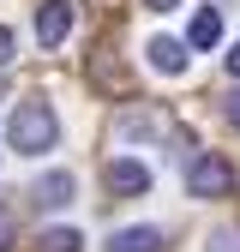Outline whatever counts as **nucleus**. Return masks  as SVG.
Masks as SVG:
<instances>
[{
    "mask_svg": "<svg viewBox=\"0 0 240 252\" xmlns=\"http://www.w3.org/2000/svg\"><path fill=\"white\" fill-rule=\"evenodd\" d=\"M6 144H12L18 156H42V150H54V144H60V120H54V108H48V102H18L12 120H6Z\"/></svg>",
    "mask_w": 240,
    "mask_h": 252,
    "instance_id": "obj_1",
    "label": "nucleus"
},
{
    "mask_svg": "<svg viewBox=\"0 0 240 252\" xmlns=\"http://www.w3.org/2000/svg\"><path fill=\"white\" fill-rule=\"evenodd\" d=\"M234 186V168L222 162V156H192L186 162V192L192 198H222Z\"/></svg>",
    "mask_w": 240,
    "mask_h": 252,
    "instance_id": "obj_2",
    "label": "nucleus"
},
{
    "mask_svg": "<svg viewBox=\"0 0 240 252\" xmlns=\"http://www.w3.org/2000/svg\"><path fill=\"white\" fill-rule=\"evenodd\" d=\"M102 180H108L114 198H144V192H150V168L132 162V156H114V162L102 168Z\"/></svg>",
    "mask_w": 240,
    "mask_h": 252,
    "instance_id": "obj_3",
    "label": "nucleus"
},
{
    "mask_svg": "<svg viewBox=\"0 0 240 252\" xmlns=\"http://www.w3.org/2000/svg\"><path fill=\"white\" fill-rule=\"evenodd\" d=\"M66 30H72V0H42V6H36V42L42 48H60Z\"/></svg>",
    "mask_w": 240,
    "mask_h": 252,
    "instance_id": "obj_4",
    "label": "nucleus"
},
{
    "mask_svg": "<svg viewBox=\"0 0 240 252\" xmlns=\"http://www.w3.org/2000/svg\"><path fill=\"white\" fill-rule=\"evenodd\" d=\"M150 66H156L162 78H180V72H186V42H174V36H150Z\"/></svg>",
    "mask_w": 240,
    "mask_h": 252,
    "instance_id": "obj_5",
    "label": "nucleus"
},
{
    "mask_svg": "<svg viewBox=\"0 0 240 252\" xmlns=\"http://www.w3.org/2000/svg\"><path fill=\"white\" fill-rule=\"evenodd\" d=\"M156 246H162V228H150V222H144V228H114V234H108V252H156Z\"/></svg>",
    "mask_w": 240,
    "mask_h": 252,
    "instance_id": "obj_6",
    "label": "nucleus"
},
{
    "mask_svg": "<svg viewBox=\"0 0 240 252\" xmlns=\"http://www.w3.org/2000/svg\"><path fill=\"white\" fill-rule=\"evenodd\" d=\"M216 42H222V12H216V6L192 12V30H186V48H216Z\"/></svg>",
    "mask_w": 240,
    "mask_h": 252,
    "instance_id": "obj_7",
    "label": "nucleus"
},
{
    "mask_svg": "<svg viewBox=\"0 0 240 252\" xmlns=\"http://www.w3.org/2000/svg\"><path fill=\"white\" fill-rule=\"evenodd\" d=\"M30 198H36L42 210H60V204H72V174H66V168H60V174H42Z\"/></svg>",
    "mask_w": 240,
    "mask_h": 252,
    "instance_id": "obj_8",
    "label": "nucleus"
},
{
    "mask_svg": "<svg viewBox=\"0 0 240 252\" xmlns=\"http://www.w3.org/2000/svg\"><path fill=\"white\" fill-rule=\"evenodd\" d=\"M78 246H84L78 228H42V240H36V252H78Z\"/></svg>",
    "mask_w": 240,
    "mask_h": 252,
    "instance_id": "obj_9",
    "label": "nucleus"
},
{
    "mask_svg": "<svg viewBox=\"0 0 240 252\" xmlns=\"http://www.w3.org/2000/svg\"><path fill=\"white\" fill-rule=\"evenodd\" d=\"M204 252H240V228H216Z\"/></svg>",
    "mask_w": 240,
    "mask_h": 252,
    "instance_id": "obj_10",
    "label": "nucleus"
},
{
    "mask_svg": "<svg viewBox=\"0 0 240 252\" xmlns=\"http://www.w3.org/2000/svg\"><path fill=\"white\" fill-rule=\"evenodd\" d=\"M6 60H12V30L0 24V66H6Z\"/></svg>",
    "mask_w": 240,
    "mask_h": 252,
    "instance_id": "obj_11",
    "label": "nucleus"
},
{
    "mask_svg": "<svg viewBox=\"0 0 240 252\" xmlns=\"http://www.w3.org/2000/svg\"><path fill=\"white\" fill-rule=\"evenodd\" d=\"M228 72H234V78H240V42H234V48H228Z\"/></svg>",
    "mask_w": 240,
    "mask_h": 252,
    "instance_id": "obj_12",
    "label": "nucleus"
},
{
    "mask_svg": "<svg viewBox=\"0 0 240 252\" xmlns=\"http://www.w3.org/2000/svg\"><path fill=\"white\" fill-rule=\"evenodd\" d=\"M228 120L240 126V90H234V96H228Z\"/></svg>",
    "mask_w": 240,
    "mask_h": 252,
    "instance_id": "obj_13",
    "label": "nucleus"
}]
</instances>
